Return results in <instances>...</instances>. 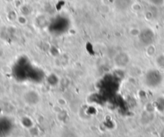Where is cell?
Returning <instances> with one entry per match:
<instances>
[{
	"instance_id": "7a4b0ae2",
	"label": "cell",
	"mask_w": 164,
	"mask_h": 137,
	"mask_svg": "<svg viewBox=\"0 0 164 137\" xmlns=\"http://www.w3.org/2000/svg\"><path fill=\"white\" fill-rule=\"evenodd\" d=\"M155 53V45H152V44H150V45H147V47L146 49V54L148 55L149 57L153 56Z\"/></svg>"
},
{
	"instance_id": "3957f363",
	"label": "cell",
	"mask_w": 164,
	"mask_h": 137,
	"mask_svg": "<svg viewBox=\"0 0 164 137\" xmlns=\"http://www.w3.org/2000/svg\"><path fill=\"white\" fill-rule=\"evenodd\" d=\"M130 34L132 35V36L137 37L140 34V30H139L136 29V28H134V29L130 30Z\"/></svg>"
},
{
	"instance_id": "6da1fadb",
	"label": "cell",
	"mask_w": 164,
	"mask_h": 137,
	"mask_svg": "<svg viewBox=\"0 0 164 137\" xmlns=\"http://www.w3.org/2000/svg\"><path fill=\"white\" fill-rule=\"evenodd\" d=\"M129 60H130V58H129L128 54L124 52H121L115 56V58H114V62L118 67L124 68L128 65Z\"/></svg>"
}]
</instances>
